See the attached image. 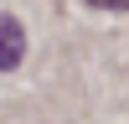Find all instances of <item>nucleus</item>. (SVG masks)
<instances>
[{
	"instance_id": "f257e3e1",
	"label": "nucleus",
	"mask_w": 129,
	"mask_h": 124,
	"mask_svg": "<svg viewBox=\"0 0 129 124\" xmlns=\"http://www.w3.org/2000/svg\"><path fill=\"white\" fill-rule=\"evenodd\" d=\"M21 57H26V31L16 16H0V72L21 67Z\"/></svg>"
},
{
	"instance_id": "f03ea898",
	"label": "nucleus",
	"mask_w": 129,
	"mask_h": 124,
	"mask_svg": "<svg viewBox=\"0 0 129 124\" xmlns=\"http://www.w3.org/2000/svg\"><path fill=\"white\" fill-rule=\"evenodd\" d=\"M88 5H98V10H129V0H88Z\"/></svg>"
}]
</instances>
